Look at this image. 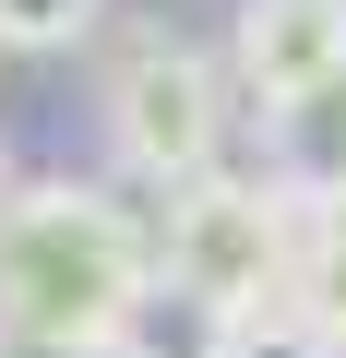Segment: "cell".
<instances>
[{
  "mask_svg": "<svg viewBox=\"0 0 346 358\" xmlns=\"http://www.w3.org/2000/svg\"><path fill=\"white\" fill-rule=\"evenodd\" d=\"M263 120H275L287 203H298V215H310V203H346V72L310 84V96H287V108H263Z\"/></svg>",
  "mask_w": 346,
  "mask_h": 358,
  "instance_id": "cell-5",
  "label": "cell"
},
{
  "mask_svg": "<svg viewBox=\"0 0 346 358\" xmlns=\"http://www.w3.org/2000/svg\"><path fill=\"white\" fill-rule=\"evenodd\" d=\"M227 72H239L263 108H287V96L334 84V72H346V0H251Z\"/></svg>",
  "mask_w": 346,
  "mask_h": 358,
  "instance_id": "cell-4",
  "label": "cell"
},
{
  "mask_svg": "<svg viewBox=\"0 0 346 358\" xmlns=\"http://www.w3.org/2000/svg\"><path fill=\"white\" fill-rule=\"evenodd\" d=\"M0 358H72V346H48V334H13V322H0Z\"/></svg>",
  "mask_w": 346,
  "mask_h": 358,
  "instance_id": "cell-9",
  "label": "cell"
},
{
  "mask_svg": "<svg viewBox=\"0 0 346 358\" xmlns=\"http://www.w3.org/2000/svg\"><path fill=\"white\" fill-rule=\"evenodd\" d=\"M287 239H298V203L263 192V179H180L167 192V275L203 299V322H239V310H275L287 299Z\"/></svg>",
  "mask_w": 346,
  "mask_h": 358,
  "instance_id": "cell-2",
  "label": "cell"
},
{
  "mask_svg": "<svg viewBox=\"0 0 346 358\" xmlns=\"http://www.w3.org/2000/svg\"><path fill=\"white\" fill-rule=\"evenodd\" d=\"M203 358H346L334 334H310L287 299L275 310H239V322H203Z\"/></svg>",
  "mask_w": 346,
  "mask_h": 358,
  "instance_id": "cell-7",
  "label": "cell"
},
{
  "mask_svg": "<svg viewBox=\"0 0 346 358\" xmlns=\"http://www.w3.org/2000/svg\"><path fill=\"white\" fill-rule=\"evenodd\" d=\"M287 310L346 346V203H310L298 215V239H287Z\"/></svg>",
  "mask_w": 346,
  "mask_h": 358,
  "instance_id": "cell-6",
  "label": "cell"
},
{
  "mask_svg": "<svg viewBox=\"0 0 346 358\" xmlns=\"http://www.w3.org/2000/svg\"><path fill=\"white\" fill-rule=\"evenodd\" d=\"M108 143H120V167H143V179H155V192L203 179V167H215V143H227V72H215L203 48L143 36V48L108 72Z\"/></svg>",
  "mask_w": 346,
  "mask_h": 358,
  "instance_id": "cell-3",
  "label": "cell"
},
{
  "mask_svg": "<svg viewBox=\"0 0 346 358\" xmlns=\"http://www.w3.org/2000/svg\"><path fill=\"white\" fill-rule=\"evenodd\" d=\"M96 36V0H0V48H72Z\"/></svg>",
  "mask_w": 346,
  "mask_h": 358,
  "instance_id": "cell-8",
  "label": "cell"
},
{
  "mask_svg": "<svg viewBox=\"0 0 346 358\" xmlns=\"http://www.w3.org/2000/svg\"><path fill=\"white\" fill-rule=\"evenodd\" d=\"M155 299V251L108 192H72V179H24L0 192V322L48 334L72 358H108Z\"/></svg>",
  "mask_w": 346,
  "mask_h": 358,
  "instance_id": "cell-1",
  "label": "cell"
}]
</instances>
